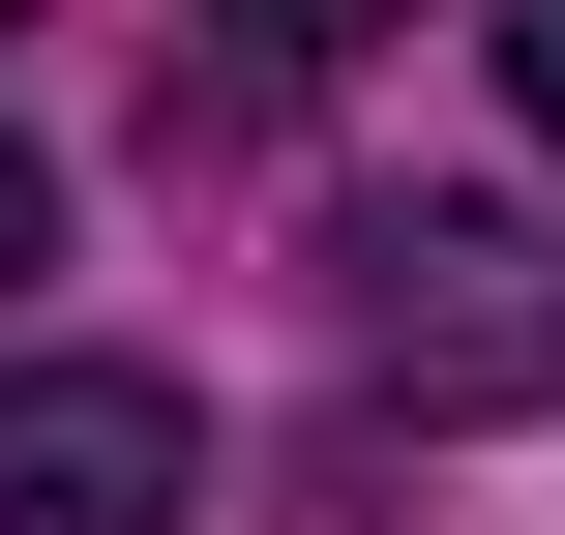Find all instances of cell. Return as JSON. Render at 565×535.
Here are the masks:
<instances>
[{
  "label": "cell",
  "instance_id": "obj_1",
  "mask_svg": "<svg viewBox=\"0 0 565 535\" xmlns=\"http://www.w3.org/2000/svg\"><path fill=\"white\" fill-rule=\"evenodd\" d=\"M328 328L417 417H565V238L536 208H358L328 238Z\"/></svg>",
  "mask_w": 565,
  "mask_h": 535
},
{
  "label": "cell",
  "instance_id": "obj_2",
  "mask_svg": "<svg viewBox=\"0 0 565 535\" xmlns=\"http://www.w3.org/2000/svg\"><path fill=\"white\" fill-rule=\"evenodd\" d=\"M179 506H209V417L149 357H30L0 387V535H179Z\"/></svg>",
  "mask_w": 565,
  "mask_h": 535
},
{
  "label": "cell",
  "instance_id": "obj_3",
  "mask_svg": "<svg viewBox=\"0 0 565 535\" xmlns=\"http://www.w3.org/2000/svg\"><path fill=\"white\" fill-rule=\"evenodd\" d=\"M179 30H209V89H238V119H298V89H328L358 30H417V0H179Z\"/></svg>",
  "mask_w": 565,
  "mask_h": 535
},
{
  "label": "cell",
  "instance_id": "obj_4",
  "mask_svg": "<svg viewBox=\"0 0 565 535\" xmlns=\"http://www.w3.org/2000/svg\"><path fill=\"white\" fill-rule=\"evenodd\" d=\"M507 119H536V149H565V0H507Z\"/></svg>",
  "mask_w": 565,
  "mask_h": 535
},
{
  "label": "cell",
  "instance_id": "obj_5",
  "mask_svg": "<svg viewBox=\"0 0 565 535\" xmlns=\"http://www.w3.org/2000/svg\"><path fill=\"white\" fill-rule=\"evenodd\" d=\"M30 268H60V179H30V149H0V298H30Z\"/></svg>",
  "mask_w": 565,
  "mask_h": 535
},
{
  "label": "cell",
  "instance_id": "obj_6",
  "mask_svg": "<svg viewBox=\"0 0 565 535\" xmlns=\"http://www.w3.org/2000/svg\"><path fill=\"white\" fill-rule=\"evenodd\" d=\"M0 30H30V0H0Z\"/></svg>",
  "mask_w": 565,
  "mask_h": 535
}]
</instances>
